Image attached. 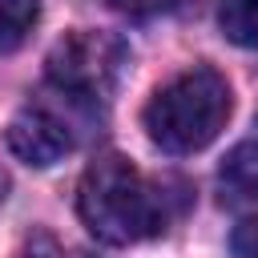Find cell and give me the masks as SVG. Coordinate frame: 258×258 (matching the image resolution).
Instances as JSON below:
<instances>
[{
	"label": "cell",
	"mask_w": 258,
	"mask_h": 258,
	"mask_svg": "<svg viewBox=\"0 0 258 258\" xmlns=\"http://www.w3.org/2000/svg\"><path fill=\"white\" fill-rule=\"evenodd\" d=\"M77 210L93 238L109 246H133L165 230V198L145 181V173L121 153L97 157L77 189Z\"/></svg>",
	"instance_id": "obj_1"
},
{
	"label": "cell",
	"mask_w": 258,
	"mask_h": 258,
	"mask_svg": "<svg viewBox=\"0 0 258 258\" xmlns=\"http://www.w3.org/2000/svg\"><path fill=\"white\" fill-rule=\"evenodd\" d=\"M230 109H234L230 85L210 64H194L153 93L141 121H145V133L157 149L198 153L226 129Z\"/></svg>",
	"instance_id": "obj_2"
},
{
	"label": "cell",
	"mask_w": 258,
	"mask_h": 258,
	"mask_svg": "<svg viewBox=\"0 0 258 258\" xmlns=\"http://www.w3.org/2000/svg\"><path fill=\"white\" fill-rule=\"evenodd\" d=\"M125 64H129V48L121 36L81 28L52 44L44 60V77L73 101H105L117 89Z\"/></svg>",
	"instance_id": "obj_3"
},
{
	"label": "cell",
	"mask_w": 258,
	"mask_h": 258,
	"mask_svg": "<svg viewBox=\"0 0 258 258\" xmlns=\"http://www.w3.org/2000/svg\"><path fill=\"white\" fill-rule=\"evenodd\" d=\"M8 149L28 165H52L73 149V137L52 113L24 109L8 121Z\"/></svg>",
	"instance_id": "obj_4"
},
{
	"label": "cell",
	"mask_w": 258,
	"mask_h": 258,
	"mask_svg": "<svg viewBox=\"0 0 258 258\" xmlns=\"http://www.w3.org/2000/svg\"><path fill=\"white\" fill-rule=\"evenodd\" d=\"M218 198L234 214H258V141H242L222 157Z\"/></svg>",
	"instance_id": "obj_5"
},
{
	"label": "cell",
	"mask_w": 258,
	"mask_h": 258,
	"mask_svg": "<svg viewBox=\"0 0 258 258\" xmlns=\"http://www.w3.org/2000/svg\"><path fill=\"white\" fill-rule=\"evenodd\" d=\"M218 24L226 40L258 52V0H218Z\"/></svg>",
	"instance_id": "obj_6"
},
{
	"label": "cell",
	"mask_w": 258,
	"mask_h": 258,
	"mask_svg": "<svg viewBox=\"0 0 258 258\" xmlns=\"http://www.w3.org/2000/svg\"><path fill=\"white\" fill-rule=\"evenodd\" d=\"M36 16H40V0H0V52L20 48Z\"/></svg>",
	"instance_id": "obj_7"
},
{
	"label": "cell",
	"mask_w": 258,
	"mask_h": 258,
	"mask_svg": "<svg viewBox=\"0 0 258 258\" xmlns=\"http://www.w3.org/2000/svg\"><path fill=\"white\" fill-rule=\"evenodd\" d=\"M230 246H234V258H258V222H254V218L242 222V226L234 230Z\"/></svg>",
	"instance_id": "obj_8"
},
{
	"label": "cell",
	"mask_w": 258,
	"mask_h": 258,
	"mask_svg": "<svg viewBox=\"0 0 258 258\" xmlns=\"http://www.w3.org/2000/svg\"><path fill=\"white\" fill-rule=\"evenodd\" d=\"M113 12H125V16H153V12H165L173 8L177 0H105Z\"/></svg>",
	"instance_id": "obj_9"
},
{
	"label": "cell",
	"mask_w": 258,
	"mask_h": 258,
	"mask_svg": "<svg viewBox=\"0 0 258 258\" xmlns=\"http://www.w3.org/2000/svg\"><path fill=\"white\" fill-rule=\"evenodd\" d=\"M28 258H60V250L48 234H32L28 238Z\"/></svg>",
	"instance_id": "obj_10"
},
{
	"label": "cell",
	"mask_w": 258,
	"mask_h": 258,
	"mask_svg": "<svg viewBox=\"0 0 258 258\" xmlns=\"http://www.w3.org/2000/svg\"><path fill=\"white\" fill-rule=\"evenodd\" d=\"M4 185H8V181H4V173H0V198H4Z\"/></svg>",
	"instance_id": "obj_11"
}]
</instances>
